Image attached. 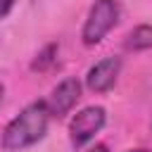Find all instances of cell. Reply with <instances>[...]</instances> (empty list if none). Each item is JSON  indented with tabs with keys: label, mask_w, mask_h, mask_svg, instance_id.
Segmentation results:
<instances>
[{
	"label": "cell",
	"mask_w": 152,
	"mask_h": 152,
	"mask_svg": "<svg viewBox=\"0 0 152 152\" xmlns=\"http://www.w3.org/2000/svg\"><path fill=\"white\" fill-rule=\"evenodd\" d=\"M104 124H107L104 107H97V104L83 107L69 121V140H71V145L74 147H83L86 142H90L95 138V133H100L104 128Z\"/></svg>",
	"instance_id": "cell-3"
},
{
	"label": "cell",
	"mask_w": 152,
	"mask_h": 152,
	"mask_svg": "<svg viewBox=\"0 0 152 152\" xmlns=\"http://www.w3.org/2000/svg\"><path fill=\"white\" fill-rule=\"evenodd\" d=\"M128 152H152V150H147V147H138V150H128Z\"/></svg>",
	"instance_id": "cell-10"
},
{
	"label": "cell",
	"mask_w": 152,
	"mask_h": 152,
	"mask_svg": "<svg viewBox=\"0 0 152 152\" xmlns=\"http://www.w3.org/2000/svg\"><path fill=\"white\" fill-rule=\"evenodd\" d=\"M78 97H81V83H78V78H64V81L57 83V88L52 90L50 100H45L50 116H57V119L66 116V114L76 107Z\"/></svg>",
	"instance_id": "cell-4"
},
{
	"label": "cell",
	"mask_w": 152,
	"mask_h": 152,
	"mask_svg": "<svg viewBox=\"0 0 152 152\" xmlns=\"http://www.w3.org/2000/svg\"><path fill=\"white\" fill-rule=\"evenodd\" d=\"M119 2L116 0H95L90 12H88V19L83 24V31H81V38L86 45H97L119 21Z\"/></svg>",
	"instance_id": "cell-2"
},
{
	"label": "cell",
	"mask_w": 152,
	"mask_h": 152,
	"mask_svg": "<svg viewBox=\"0 0 152 152\" xmlns=\"http://www.w3.org/2000/svg\"><path fill=\"white\" fill-rule=\"evenodd\" d=\"M50 124V112L45 100H36L26 104L2 131V147L5 150H24L38 142Z\"/></svg>",
	"instance_id": "cell-1"
},
{
	"label": "cell",
	"mask_w": 152,
	"mask_h": 152,
	"mask_svg": "<svg viewBox=\"0 0 152 152\" xmlns=\"http://www.w3.org/2000/svg\"><path fill=\"white\" fill-rule=\"evenodd\" d=\"M121 71V59L119 57H104L100 62H95L88 74H86V86L93 90V93H107L114 83H116V76Z\"/></svg>",
	"instance_id": "cell-5"
},
{
	"label": "cell",
	"mask_w": 152,
	"mask_h": 152,
	"mask_svg": "<svg viewBox=\"0 0 152 152\" xmlns=\"http://www.w3.org/2000/svg\"><path fill=\"white\" fill-rule=\"evenodd\" d=\"M52 55H57V45H48V48H45V50L38 55V59L33 62V69H45V66H48V64L55 59Z\"/></svg>",
	"instance_id": "cell-7"
},
{
	"label": "cell",
	"mask_w": 152,
	"mask_h": 152,
	"mask_svg": "<svg viewBox=\"0 0 152 152\" xmlns=\"http://www.w3.org/2000/svg\"><path fill=\"white\" fill-rule=\"evenodd\" d=\"M14 2H17V0H0V19H5V17L12 12Z\"/></svg>",
	"instance_id": "cell-8"
},
{
	"label": "cell",
	"mask_w": 152,
	"mask_h": 152,
	"mask_svg": "<svg viewBox=\"0 0 152 152\" xmlns=\"http://www.w3.org/2000/svg\"><path fill=\"white\" fill-rule=\"evenodd\" d=\"M2 93H5V88H2V83H0V102H2Z\"/></svg>",
	"instance_id": "cell-11"
},
{
	"label": "cell",
	"mask_w": 152,
	"mask_h": 152,
	"mask_svg": "<svg viewBox=\"0 0 152 152\" xmlns=\"http://www.w3.org/2000/svg\"><path fill=\"white\" fill-rule=\"evenodd\" d=\"M126 48L128 50H150L152 48V26L140 24L126 36Z\"/></svg>",
	"instance_id": "cell-6"
},
{
	"label": "cell",
	"mask_w": 152,
	"mask_h": 152,
	"mask_svg": "<svg viewBox=\"0 0 152 152\" xmlns=\"http://www.w3.org/2000/svg\"><path fill=\"white\" fill-rule=\"evenodd\" d=\"M88 152H109V150H107V145H104V142H97V145H93Z\"/></svg>",
	"instance_id": "cell-9"
}]
</instances>
